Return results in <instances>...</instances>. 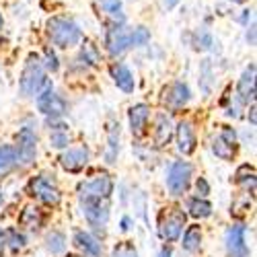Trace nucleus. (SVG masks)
I'll list each match as a JSON object with an SVG mask.
<instances>
[{"label": "nucleus", "mask_w": 257, "mask_h": 257, "mask_svg": "<svg viewBox=\"0 0 257 257\" xmlns=\"http://www.w3.org/2000/svg\"><path fill=\"white\" fill-rule=\"evenodd\" d=\"M230 3H237V5H241V3H245V0H230Z\"/></svg>", "instance_id": "43"}, {"label": "nucleus", "mask_w": 257, "mask_h": 257, "mask_svg": "<svg viewBox=\"0 0 257 257\" xmlns=\"http://www.w3.org/2000/svg\"><path fill=\"white\" fill-rule=\"evenodd\" d=\"M196 189H198V194H200L202 198H206V196L210 194V185H208V181H206L204 177H200V179L196 181Z\"/></svg>", "instance_id": "37"}, {"label": "nucleus", "mask_w": 257, "mask_h": 257, "mask_svg": "<svg viewBox=\"0 0 257 257\" xmlns=\"http://www.w3.org/2000/svg\"><path fill=\"white\" fill-rule=\"evenodd\" d=\"M50 142L54 148H66L70 144V138H68V132L66 127H60V130H54L52 136H50Z\"/></svg>", "instance_id": "31"}, {"label": "nucleus", "mask_w": 257, "mask_h": 257, "mask_svg": "<svg viewBox=\"0 0 257 257\" xmlns=\"http://www.w3.org/2000/svg\"><path fill=\"white\" fill-rule=\"evenodd\" d=\"M0 198H3V191H0Z\"/></svg>", "instance_id": "45"}, {"label": "nucleus", "mask_w": 257, "mask_h": 257, "mask_svg": "<svg viewBox=\"0 0 257 257\" xmlns=\"http://www.w3.org/2000/svg\"><path fill=\"white\" fill-rule=\"evenodd\" d=\"M189 101V87L185 82H173L169 84L163 93V105L171 111H179Z\"/></svg>", "instance_id": "11"}, {"label": "nucleus", "mask_w": 257, "mask_h": 257, "mask_svg": "<svg viewBox=\"0 0 257 257\" xmlns=\"http://www.w3.org/2000/svg\"><path fill=\"white\" fill-rule=\"evenodd\" d=\"M177 148L181 155H191L196 151V132L191 121L183 119L177 125Z\"/></svg>", "instance_id": "14"}, {"label": "nucleus", "mask_w": 257, "mask_h": 257, "mask_svg": "<svg viewBox=\"0 0 257 257\" xmlns=\"http://www.w3.org/2000/svg\"><path fill=\"white\" fill-rule=\"evenodd\" d=\"M113 181L107 173H99L93 179L78 185V198H111Z\"/></svg>", "instance_id": "8"}, {"label": "nucleus", "mask_w": 257, "mask_h": 257, "mask_svg": "<svg viewBox=\"0 0 257 257\" xmlns=\"http://www.w3.org/2000/svg\"><path fill=\"white\" fill-rule=\"evenodd\" d=\"M226 249L230 257H249V249L245 245V226L234 224L226 230Z\"/></svg>", "instance_id": "12"}, {"label": "nucleus", "mask_w": 257, "mask_h": 257, "mask_svg": "<svg viewBox=\"0 0 257 257\" xmlns=\"http://www.w3.org/2000/svg\"><path fill=\"white\" fill-rule=\"evenodd\" d=\"M99 5H101V9L109 15V17H113L117 23H121L123 21V13H121V0H99Z\"/></svg>", "instance_id": "28"}, {"label": "nucleus", "mask_w": 257, "mask_h": 257, "mask_svg": "<svg viewBox=\"0 0 257 257\" xmlns=\"http://www.w3.org/2000/svg\"><path fill=\"white\" fill-rule=\"evenodd\" d=\"M46 82H48V78H46V70H44V62H41V58L37 54H29V58L25 62V68H23V74H21V80H19L21 95L33 97L44 89Z\"/></svg>", "instance_id": "1"}, {"label": "nucleus", "mask_w": 257, "mask_h": 257, "mask_svg": "<svg viewBox=\"0 0 257 257\" xmlns=\"http://www.w3.org/2000/svg\"><path fill=\"white\" fill-rule=\"evenodd\" d=\"M189 214L194 218H208L212 214V204L202 198H194V200H189Z\"/></svg>", "instance_id": "25"}, {"label": "nucleus", "mask_w": 257, "mask_h": 257, "mask_svg": "<svg viewBox=\"0 0 257 257\" xmlns=\"http://www.w3.org/2000/svg\"><path fill=\"white\" fill-rule=\"evenodd\" d=\"M27 191H29V196L31 198H35V200H39V202H44V204H48V206H56L58 202H60V189H58V185H56V181L52 179V177H48V175H39V177H33L31 181H29V187H27Z\"/></svg>", "instance_id": "6"}, {"label": "nucleus", "mask_w": 257, "mask_h": 257, "mask_svg": "<svg viewBox=\"0 0 257 257\" xmlns=\"http://www.w3.org/2000/svg\"><path fill=\"white\" fill-rule=\"evenodd\" d=\"M117 140H119V125L111 123V127H109V148H107V155H105V159L109 165H113L115 157H117V148H119Z\"/></svg>", "instance_id": "27"}, {"label": "nucleus", "mask_w": 257, "mask_h": 257, "mask_svg": "<svg viewBox=\"0 0 257 257\" xmlns=\"http://www.w3.org/2000/svg\"><path fill=\"white\" fill-rule=\"evenodd\" d=\"M173 138V123L171 119L165 115V113H159L157 115V121H155V142L157 146H167Z\"/></svg>", "instance_id": "18"}, {"label": "nucleus", "mask_w": 257, "mask_h": 257, "mask_svg": "<svg viewBox=\"0 0 257 257\" xmlns=\"http://www.w3.org/2000/svg\"><path fill=\"white\" fill-rule=\"evenodd\" d=\"M247 210H249V198L247 196H239L237 200L232 202V206H230V214H232V216H243Z\"/></svg>", "instance_id": "34"}, {"label": "nucleus", "mask_w": 257, "mask_h": 257, "mask_svg": "<svg viewBox=\"0 0 257 257\" xmlns=\"http://www.w3.org/2000/svg\"><path fill=\"white\" fill-rule=\"evenodd\" d=\"M151 41V31L146 27H136L130 33V46H146Z\"/></svg>", "instance_id": "30"}, {"label": "nucleus", "mask_w": 257, "mask_h": 257, "mask_svg": "<svg viewBox=\"0 0 257 257\" xmlns=\"http://www.w3.org/2000/svg\"><path fill=\"white\" fill-rule=\"evenodd\" d=\"M5 243H7V237H5V232L0 230V255H3V249H5Z\"/></svg>", "instance_id": "39"}, {"label": "nucleus", "mask_w": 257, "mask_h": 257, "mask_svg": "<svg viewBox=\"0 0 257 257\" xmlns=\"http://www.w3.org/2000/svg\"><path fill=\"white\" fill-rule=\"evenodd\" d=\"M44 56H46V68H48V70H52V72H56V70L60 68V64H58V56H56V52H54L52 48H46Z\"/></svg>", "instance_id": "35"}, {"label": "nucleus", "mask_w": 257, "mask_h": 257, "mask_svg": "<svg viewBox=\"0 0 257 257\" xmlns=\"http://www.w3.org/2000/svg\"><path fill=\"white\" fill-rule=\"evenodd\" d=\"M161 257H171V249H169V247H165V249L161 251Z\"/></svg>", "instance_id": "42"}, {"label": "nucleus", "mask_w": 257, "mask_h": 257, "mask_svg": "<svg viewBox=\"0 0 257 257\" xmlns=\"http://www.w3.org/2000/svg\"><path fill=\"white\" fill-rule=\"evenodd\" d=\"M7 243L13 251H21L25 247V237L21 234L19 230H9V237H7Z\"/></svg>", "instance_id": "33"}, {"label": "nucleus", "mask_w": 257, "mask_h": 257, "mask_svg": "<svg viewBox=\"0 0 257 257\" xmlns=\"http://www.w3.org/2000/svg\"><path fill=\"white\" fill-rule=\"evenodd\" d=\"M111 76L117 84V89H121L123 93H132L134 91V76L130 72V68L123 66V64H113L111 66Z\"/></svg>", "instance_id": "19"}, {"label": "nucleus", "mask_w": 257, "mask_h": 257, "mask_svg": "<svg viewBox=\"0 0 257 257\" xmlns=\"http://www.w3.org/2000/svg\"><path fill=\"white\" fill-rule=\"evenodd\" d=\"M249 117H251V123L255 125V105L251 103V111H249Z\"/></svg>", "instance_id": "40"}, {"label": "nucleus", "mask_w": 257, "mask_h": 257, "mask_svg": "<svg viewBox=\"0 0 257 257\" xmlns=\"http://www.w3.org/2000/svg\"><path fill=\"white\" fill-rule=\"evenodd\" d=\"M19 224L29 228V230H37L41 224H44V212H41L37 206H27L23 212H21Z\"/></svg>", "instance_id": "20"}, {"label": "nucleus", "mask_w": 257, "mask_h": 257, "mask_svg": "<svg viewBox=\"0 0 257 257\" xmlns=\"http://www.w3.org/2000/svg\"><path fill=\"white\" fill-rule=\"evenodd\" d=\"M46 241H48V251L54 253V255H58V253H62L64 249H66V239H64L62 232H52V234H48Z\"/></svg>", "instance_id": "29"}, {"label": "nucleus", "mask_w": 257, "mask_h": 257, "mask_svg": "<svg viewBox=\"0 0 257 257\" xmlns=\"http://www.w3.org/2000/svg\"><path fill=\"white\" fill-rule=\"evenodd\" d=\"M15 155H17V163L29 167L35 161L37 155V136L33 134L31 127H23L17 134V146H15Z\"/></svg>", "instance_id": "7"}, {"label": "nucleus", "mask_w": 257, "mask_h": 257, "mask_svg": "<svg viewBox=\"0 0 257 257\" xmlns=\"http://www.w3.org/2000/svg\"><path fill=\"white\" fill-rule=\"evenodd\" d=\"M111 257H138V253H136V249L130 241H123V243H117L113 247Z\"/></svg>", "instance_id": "32"}, {"label": "nucleus", "mask_w": 257, "mask_h": 257, "mask_svg": "<svg viewBox=\"0 0 257 257\" xmlns=\"http://www.w3.org/2000/svg\"><path fill=\"white\" fill-rule=\"evenodd\" d=\"M17 165L15 146H0V177L9 175Z\"/></svg>", "instance_id": "23"}, {"label": "nucleus", "mask_w": 257, "mask_h": 257, "mask_svg": "<svg viewBox=\"0 0 257 257\" xmlns=\"http://www.w3.org/2000/svg\"><path fill=\"white\" fill-rule=\"evenodd\" d=\"M127 224H130V218H123V220H121V228H123V230H127V228H130Z\"/></svg>", "instance_id": "41"}, {"label": "nucleus", "mask_w": 257, "mask_h": 257, "mask_svg": "<svg viewBox=\"0 0 257 257\" xmlns=\"http://www.w3.org/2000/svg\"><path fill=\"white\" fill-rule=\"evenodd\" d=\"M181 245H183V249L189 251V253L198 251L200 245H202V228H200L198 224L187 226V230H185V234H183V243H181Z\"/></svg>", "instance_id": "21"}, {"label": "nucleus", "mask_w": 257, "mask_h": 257, "mask_svg": "<svg viewBox=\"0 0 257 257\" xmlns=\"http://www.w3.org/2000/svg\"><path fill=\"white\" fill-rule=\"evenodd\" d=\"M37 107H39V111L48 117H60V115H64V111H66V103L52 91L50 80L44 84V89L37 93Z\"/></svg>", "instance_id": "9"}, {"label": "nucleus", "mask_w": 257, "mask_h": 257, "mask_svg": "<svg viewBox=\"0 0 257 257\" xmlns=\"http://www.w3.org/2000/svg\"><path fill=\"white\" fill-rule=\"evenodd\" d=\"M220 136H222L226 142H230V144H237V132H234L232 127H228V125H222Z\"/></svg>", "instance_id": "36"}, {"label": "nucleus", "mask_w": 257, "mask_h": 257, "mask_svg": "<svg viewBox=\"0 0 257 257\" xmlns=\"http://www.w3.org/2000/svg\"><path fill=\"white\" fill-rule=\"evenodd\" d=\"M234 181L239 185H243L245 189L251 191V196L255 194V167H249V165H243L237 169V175H234Z\"/></svg>", "instance_id": "22"}, {"label": "nucleus", "mask_w": 257, "mask_h": 257, "mask_svg": "<svg viewBox=\"0 0 257 257\" xmlns=\"http://www.w3.org/2000/svg\"><path fill=\"white\" fill-rule=\"evenodd\" d=\"M80 58H82V62H87L89 66H97V64H99L101 56H99V50L93 46V41H89V39H84V41H82Z\"/></svg>", "instance_id": "26"}, {"label": "nucleus", "mask_w": 257, "mask_h": 257, "mask_svg": "<svg viewBox=\"0 0 257 257\" xmlns=\"http://www.w3.org/2000/svg\"><path fill=\"white\" fill-rule=\"evenodd\" d=\"M74 247L84 255V257H99L101 255V245L93 234L84 232V230H76L74 232Z\"/></svg>", "instance_id": "17"}, {"label": "nucleus", "mask_w": 257, "mask_h": 257, "mask_svg": "<svg viewBox=\"0 0 257 257\" xmlns=\"http://www.w3.org/2000/svg\"><path fill=\"white\" fill-rule=\"evenodd\" d=\"M80 206L87 222L103 232L109 220V198H82Z\"/></svg>", "instance_id": "4"}, {"label": "nucleus", "mask_w": 257, "mask_h": 257, "mask_svg": "<svg viewBox=\"0 0 257 257\" xmlns=\"http://www.w3.org/2000/svg\"><path fill=\"white\" fill-rule=\"evenodd\" d=\"M191 165L185 163V161H177L169 167V173H167V187H169V194L173 198H179L183 196L187 187H189V181H191Z\"/></svg>", "instance_id": "5"}, {"label": "nucleus", "mask_w": 257, "mask_h": 257, "mask_svg": "<svg viewBox=\"0 0 257 257\" xmlns=\"http://www.w3.org/2000/svg\"><path fill=\"white\" fill-rule=\"evenodd\" d=\"M185 212L179 208V206H173V208H165L159 216V234L161 239L167 241V243H173L179 239V234L185 226Z\"/></svg>", "instance_id": "3"}, {"label": "nucleus", "mask_w": 257, "mask_h": 257, "mask_svg": "<svg viewBox=\"0 0 257 257\" xmlns=\"http://www.w3.org/2000/svg\"><path fill=\"white\" fill-rule=\"evenodd\" d=\"M130 127H132V134L134 136H144L146 132V123H148V115H151V109H148V105L144 103H138L134 107H130Z\"/></svg>", "instance_id": "16"}, {"label": "nucleus", "mask_w": 257, "mask_h": 257, "mask_svg": "<svg viewBox=\"0 0 257 257\" xmlns=\"http://www.w3.org/2000/svg\"><path fill=\"white\" fill-rule=\"evenodd\" d=\"M212 153L216 155L218 159H224V161H230L234 157V144L226 142L220 134L212 140Z\"/></svg>", "instance_id": "24"}, {"label": "nucleus", "mask_w": 257, "mask_h": 257, "mask_svg": "<svg viewBox=\"0 0 257 257\" xmlns=\"http://www.w3.org/2000/svg\"><path fill=\"white\" fill-rule=\"evenodd\" d=\"M253 97H255V66H251L243 72L241 80H239V87H237V99L241 105H247L249 101L253 103Z\"/></svg>", "instance_id": "15"}, {"label": "nucleus", "mask_w": 257, "mask_h": 257, "mask_svg": "<svg viewBox=\"0 0 257 257\" xmlns=\"http://www.w3.org/2000/svg\"><path fill=\"white\" fill-rule=\"evenodd\" d=\"M89 163V151L84 146L80 148H68L66 153L60 155V165L70 171V173H78V171H82L84 167H87Z\"/></svg>", "instance_id": "13"}, {"label": "nucleus", "mask_w": 257, "mask_h": 257, "mask_svg": "<svg viewBox=\"0 0 257 257\" xmlns=\"http://www.w3.org/2000/svg\"><path fill=\"white\" fill-rule=\"evenodd\" d=\"M179 5V0H165V7L167 9H175Z\"/></svg>", "instance_id": "38"}, {"label": "nucleus", "mask_w": 257, "mask_h": 257, "mask_svg": "<svg viewBox=\"0 0 257 257\" xmlns=\"http://www.w3.org/2000/svg\"><path fill=\"white\" fill-rule=\"evenodd\" d=\"M0 29H3V15H0Z\"/></svg>", "instance_id": "44"}, {"label": "nucleus", "mask_w": 257, "mask_h": 257, "mask_svg": "<svg viewBox=\"0 0 257 257\" xmlns=\"http://www.w3.org/2000/svg\"><path fill=\"white\" fill-rule=\"evenodd\" d=\"M48 35L58 48H72L80 41L78 25L64 17H52L48 21Z\"/></svg>", "instance_id": "2"}, {"label": "nucleus", "mask_w": 257, "mask_h": 257, "mask_svg": "<svg viewBox=\"0 0 257 257\" xmlns=\"http://www.w3.org/2000/svg\"><path fill=\"white\" fill-rule=\"evenodd\" d=\"M105 46H107V52L109 56H121L127 48H130V33H125V29L121 27V23H115L109 25L107 29V35H105Z\"/></svg>", "instance_id": "10"}]
</instances>
